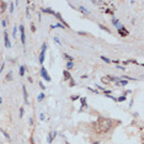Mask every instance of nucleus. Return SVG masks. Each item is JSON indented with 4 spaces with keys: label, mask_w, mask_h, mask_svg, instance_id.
Masks as SVG:
<instances>
[{
    "label": "nucleus",
    "mask_w": 144,
    "mask_h": 144,
    "mask_svg": "<svg viewBox=\"0 0 144 144\" xmlns=\"http://www.w3.org/2000/svg\"><path fill=\"white\" fill-rule=\"evenodd\" d=\"M92 127H94V129H95L97 133H106L113 127V122L110 118L100 117V118H97L96 122H94V123H92Z\"/></svg>",
    "instance_id": "1"
},
{
    "label": "nucleus",
    "mask_w": 144,
    "mask_h": 144,
    "mask_svg": "<svg viewBox=\"0 0 144 144\" xmlns=\"http://www.w3.org/2000/svg\"><path fill=\"white\" fill-rule=\"evenodd\" d=\"M46 49H47V43L42 45V49H41V54H40V63L42 64L45 62V54H46Z\"/></svg>",
    "instance_id": "2"
},
{
    "label": "nucleus",
    "mask_w": 144,
    "mask_h": 144,
    "mask_svg": "<svg viewBox=\"0 0 144 144\" xmlns=\"http://www.w3.org/2000/svg\"><path fill=\"white\" fill-rule=\"evenodd\" d=\"M41 75H42V78L45 79V80H47V81H51V76H49V74L47 73V70H46V68H41Z\"/></svg>",
    "instance_id": "3"
},
{
    "label": "nucleus",
    "mask_w": 144,
    "mask_h": 144,
    "mask_svg": "<svg viewBox=\"0 0 144 144\" xmlns=\"http://www.w3.org/2000/svg\"><path fill=\"white\" fill-rule=\"evenodd\" d=\"M20 33H21V42H22V45L26 43V36H25V27L22 25H20Z\"/></svg>",
    "instance_id": "4"
},
{
    "label": "nucleus",
    "mask_w": 144,
    "mask_h": 144,
    "mask_svg": "<svg viewBox=\"0 0 144 144\" xmlns=\"http://www.w3.org/2000/svg\"><path fill=\"white\" fill-rule=\"evenodd\" d=\"M4 42H5V47H6V48H10V47H11V43H10V40H9L8 31L4 32Z\"/></svg>",
    "instance_id": "5"
},
{
    "label": "nucleus",
    "mask_w": 144,
    "mask_h": 144,
    "mask_svg": "<svg viewBox=\"0 0 144 144\" xmlns=\"http://www.w3.org/2000/svg\"><path fill=\"white\" fill-rule=\"evenodd\" d=\"M54 16H55L57 19H58V20L60 21V22H62V25H63L64 27H69V25H68V24L65 22V21H64V19L62 17V15H60V14H59V12H55V15H54Z\"/></svg>",
    "instance_id": "6"
},
{
    "label": "nucleus",
    "mask_w": 144,
    "mask_h": 144,
    "mask_svg": "<svg viewBox=\"0 0 144 144\" xmlns=\"http://www.w3.org/2000/svg\"><path fill=\"white\" fill-rule=\"evenodd\" d=\"M8 9V4L5 1H0V12H5Z\"/></svg>",
    "instance_id": "7"
},
{
    "label": "nucleus",
    "mask_w": 144,
    "mask_h": 144,
    "mask_svg": "<svg viewBox=\"0 0 144 144\" xmlns=\"http://www.w3.org/2000/svg\"><path fill=\"white\" fill-rule=\"evenodd\" d=\"M55 135H57V132H55V131H54V132H52V133H49V135H48V138H47V142H48V143H52Z\"/></svg>",
    "instance_id": "8"
},
{
    "label": "nucleus",
    "mask_w": 144,
    "mask_h": 144,
    "mask_svg": "<svg viewBox=\"0 0 144 144\" xmlns=\"http://www.w3.org/2000/svg\"><path fill=\"white\" fill-rule=\"evenodd\" d=\"M112 24H113L114 26H116V27L118 28V30H121V28H122V27H123V26H122V25L119 24V21H118L117 19H112Z\"/></svg>",
    "instance_id": "9"
},
{
    "label": "nucleus",
    "mask_w": 144,
    "mask_h": 144,
    "mask_svg": "<svg viewBox=\"0 0 144 144\" xmlns=\"http://www.w3.org/2000/svg\"><path fill=\"white\" fill-rule=\"evenodd\" d=\"M22 91H24V97H25V102L28 104V95H27V91H26V86H22Z\"/></svg>",
    "instance_id": "10"
},
{
    "label": "nucleus",
    "mask_w": 144,
    "mask_h": 144,
    "mask_svg": "<svg viewBox=\"0 0 144 144\" xmlns=\"http://www.w3.org/2000/svg\"><path fill=\"white\" fill-rule=\"evenodd\" d=\"M76 10H79V11H81L83 14H85V15H89V14H90V12H89V10H86V9L84 8V6H79V8H78Z\"/></svg>",
    "instance_id": "11"
},
{
    "label": "nucleus",
    "mask_w": 144,
    "mask_h": 144,
    "mask_svg": "<svg viewBox=\"0 0 144 144\" xmlns=\"http://www.w3.org/2000/svg\"><path fill=\"white\" fill-rule=\"evenodd\" d=\"M63 75H64V79H65V80H71V76H70V74H69L68 70H64Z\"/></svg>",
    "instance_id": "12"
},
{
    "label": "nucleus",
    "mask_w": 144,
    "mask_h": 144,
    "mask_svg": "<svg viewBox=\"0 0 144 144\" xmlns=\"http://www.w3.org/2000/svg\"><path fill=\"white\" fill-rule=\"evenodd\" d=\"M42 11H43V12H48V14H52V15H55V12H54L53 10H51L49 8H47V9H45V8H43V9H42Z\"/></svg>",
    "instance_id": "13"
},
{
    "label": "nucleus",
    "mask_w": 144,
    "mask_h": 144,
    "mask_svg": "<svg viewBox=\"0 0 144 144\" xmlns=\"http://www.w3.org/2000/svg\"><path fill=\"white\" fill-rule=\"evenodd\" d=\"M63 57H64V58H65L68 62H73V59H74L73 57H70V55H69V54H67V53H64V54H63Z\"/></svg>",
    "instance_id": "14"
},
{
    "label": "nucleus",
    "mask_w": 144,
    "mask_h": 144,
    "mask_svg": "<svg viewBox=\"0 0 144 144\" xmlns=\"http://www.w3.org/2000/svg\"><path fill=\"white\" fill-rule=\"evenodd\" d=\"M11 76H12V73H11V71H9V73H8V74H6V76H5V79H6V80H8V81H10V80H11V79H12Z\"/></svg>",
    "instance_id": "15"
},
{
    "label": "nucleus",
    "mask_w": 144,
    "mask_h": 144,
    "mask_svg": "<svg viewBox=\"0 0 144 144\" xmlns=\"http://www.w3.org/2000/svg\"><path fill=\"white\" fill-rule=\"evenodd\" d=\"M73 65H74V64H73V62H68V63H67V69H68V70L73 69Z\"/></svg>",
    "instance_id": "16"
},
{
    "label": "nucleus",
    "mask_w": 144,
    "mask_h": 144,
    "mask_svg": "<svg viewBox=\"0 0 144 144\" xmlns=\"http://www.w3.org/2000/svg\"><path fill=\"white\" fill-rule=\"evenodd\" d=\"M25 69H26V68H25L24 65H22V67H20V75H21V76H24V75H25Z\"/></svg>",
    "instance_id": "17"
},
{
    "label": "nucleus",
    "mask_w": 144,
    "mask_h": 144,
    "mask_svg": "<svg viewBox=\"0 0 144 144\" xmlns=\"http://www.w3.org/2000/svg\"><path fill=\"white\" fill-rule=\"evenodd\" d=\"M57 27H59V28H64V26L62 24H57V25H52L51 28H57Z\"/></svg>",
    "instance_id": "18"
},
{
    "label": "nucleus",
    "mask_w": 144,
    "mask_h": 144,
    "mask_svg": "<svg viewBox=\"0 0 144 144\" xmlns=\"http://www.w3.org/2000/svg\"><path fill=\"white\" fill-rule=\"evenodd\" d=\"M124 100H126V95H122V96H119V99H117V101H124Z\"/></svg>",
    "instance_id": "19"
},
{
    "label": "nucleus",
    "mask_w": 144,
    "mask_h": 144,
    "mask_svg": "<svg viewBox=\"0 0 144 144\" xmlns=\"http://www.w3.org/2000/svg\"><path fill=\"white\" fill-rule=\"evenodd\" d=\"M101 59H102L104 62H106V63H110V62H111V60H110L109 58H106V57H105V55H102V57H101Z\"/></svg>",
    "instance_id": "20"
},
{
    "label": "nucleus",
    "mask_w": 144,
    "mask_h": 144,
    "mask_svg": "<svg viewBox=\"0 0 144 144\" xmlns=\"http://www.w3.org/2000/svg\"><path fill=\"white\" fill-rule=\"evenodd\" d=\"M99 26H100V27H101V28H102V30H105V31H107V32H110V30H109V28H107L106 26H104V25H101V24H100Z\"/></svg>",
    "instance_id": "21"
},
{
    "label": "nucleus",
    "mask_w": 144,
    "mask_h": 144,
    "mask_svg": "<svg viewBox=\"0 0 144 144\" xmlns=\"http://www.w3.org/2000/svg\"><path fill=\"white\" fill-rule=\"evenodd\" d=\"M43 99H45V94H40L38 95V101H42Z\"/></svg>",
    "instance_id": "22"
},
{
    "label": "nucleus",
    "mask_w": 144,
    "mask_h": 144,
    "mask_svg": "<svg viewBox=\"0 0 144 144\" xmlns=\"http://www.w3.org/2000/svg\"><path fill=\"white\" fill-rule=\"evenodd\" d=\"M14 5H15V3H10V12L14 11Z\"/></svg>",
    "instance_id": "23"
},
{
    "label": "nucleus",
    "mask_w": 144,
    "mask_h": 144,
    "mask_svg": "<svg viewBox=\"0 0 144 144\" xmlns=\"http://www.w3.org/2000/svg\"><path fill=\"white\" fill-rule=\"evenodd\" d=\"M16 31H17V27H14V32H12V35H14V38L16 37Z\"/></svg>",
    "instance_id": "24"
},
{
    "label": "nucleus",
    "mask_w": 144,
    "mask_h": 144,
    "mask_svg": "<svg viewBox=\"0 0 144 144\" xmlns=\"http://www.w3.org/2000/svg\"><path fill=\"white\" fill-rule=\"evenodd\" d=\"M118 84H121V85H127V80H121Z\"/></svg>",
    "instance_id": "25"
},
{
    "label": "nucleus",
    "mask_w": 144,
    "mask_h": 144,
    "mask_svg": "<svg viewBox=\"0 0 144 144\" xmlns=\"http://www.w3.org/2000/svg\"><path fill=\"white\" fill-rule=\"evenodd\" d=\"M79 99V96H76V95H73L71 96V100H73V101H75V100H78Z\"/></svg>",
    "instance_id": "26"
},
{
    "label": "nucleus",
    "mask_w": 144,
    "mask_h": 144,
    "mask_svg": "<svg viewBox=\"0 0 144 144\" xmlns=\"http://www.w3.org/2000/svg\"><path fill=\"white\" fill-rule=\"evenodd\" d=\"M24 116V109H20V117Z\"/></svg>",
    "instance_id": "27"
},
{
    "label": "nucleus",
    "mask_w": 144,
    "mask_h": 144,
    "mask_svg": "<svg viewBox=\"0 0 144 144\" xmlns=\"http://www.w3.org/2000/svg\"><path fill=\"white\" fill-rule=\"evenodd\" d=\"M3 133H4V135L6 137V138H8V139L10 140V137H9V134H8V133H6V132H4V131H3Z\"/></svg>",
    "instance_id": "28"
},
{
    "label": "nucleus",
    "mask_w": 144,
    "mask_h": 144,
    "mask_svg": "<svg viewBox=\"0 0 144 144\" xmlns=\"http://www.w3.org/2000/svg\"><path fill=\"white\" fill-rule=\"evenodd\" d=\"M85 102H86V101H85V97H83V99H81V104H83V107L85 106Z\"/></svg>",
    "instance_id": "29"
},
{
    "label": "nucleus",
    "mask_w": 144,
    "mask_h": 144,
    "mask_svg": "<svg viewBox=\"0 0 144 144\" xmlns=\"http://www.w3.org/2000/svg\"><path fill=\"white\" fill-rule=\"evenodd\" d=\"M31 28H32V31H33V32H35V31H36V27H35V25H33V24H32V25H31Z\"/></svg>",
    "instance_id": "30"
},
{
    "label": "nucleus",
    "mask_w": 144,
    "mask_h": 144,
    "mask_svg": "<svg viewBox=\"0 0 144 144\" xmlns=\"http://www.w3.org/2000/svg\"><path fill=\"white\" fill-rule=\"evenodd\" d=\"M54 41H55L57 43H60V41H59V38H58V37H55V38H54Z\"/></svg>",
    "instance_id": "31"
},
{
    "label": "nucleus",
    "mask_w": 144,
    "mask_h": 144,
    "mask_svg": "<svg viewBox=\"0 0 144 144\" xmlns=\"http://www.w3.org/2000/svg\"><path fill=\"white\" fill-rule=\"evenodd\" d=\"M3 26H4V27L6 26V20H4V21H3Z\"/></svg>",
    "instance_id": "32"
},
{
    "label": "nucleus",
    "mask_w": 144,
    "mask_h": 144,
    "mask_svg": "<svg viewBox=\"0 0 144 144\" xmlns=\"http://www.w3.org/2000/svg\"><path fill=\"white\" fill-rule=\"evenodd\" d=\"M1 102H3V99H1V97H0V104H1Z\"/></svg>",
    "instance_id": "33"
},
{
    "label": "nucleus",
    "mask_w": 144,
    "mask_h": 144,
    "mask_svg": "<svg viewBox=\"0 0 144 144\" xmlns=\"http://www.w3.org/2000/svg\"><path fill=\"white\" fill-rule=\"evenodd\" d=\"M94 144H100V143H99V142H95V143H94Z\"/></svg>",
    "instance_id": "34"
}]
</instances>
